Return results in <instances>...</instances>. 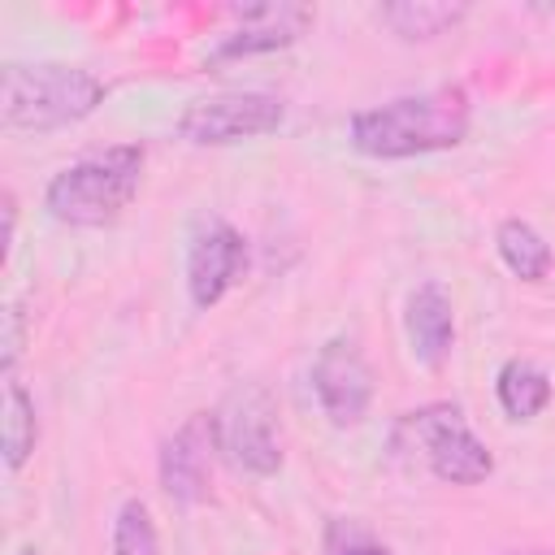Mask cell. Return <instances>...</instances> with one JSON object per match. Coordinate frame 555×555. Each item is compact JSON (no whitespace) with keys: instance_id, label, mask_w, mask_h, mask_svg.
<instances>
[{"instance_id":"cell-1","label":"cell","mask_w":555,"mask_h":555,"mask_svg":"<svg viewBox=\"0 0 555 555\" xmlns=\"http://www.w3.org/2000/svg\"><path fill=\"white\" fill-rule=\"evenodd\" d=\"M468 126H473V104L464 87H429L351 113L347 134L351 147L373 160H408V156L460 147L468 139Z\"/></svg>"},{"instance_id":"cell-12","label":"cell","mask_w":555,"mask_h":555,"mask_svg":"<svg viewBox=\"0 0 555 555\" xmlns=\"http://www.w3.org/2000/svg\"><path fill=\"white\" fill-rule=\"evenodd\" d=\"M377 17L390 26V35L408 43H429L455 30L468 17V4L464 0H399V4H382Z\"/></svg>"},{"instance_id":"cell-9","label":"cell","mask_w":555,"mask_h":555,"mask_svg":"<svg viewBox=\"0 0 555 555\" xmlns=\"http://www.w3.org/2000/svg\"><path fill=\"white\" fill-rule=\"evenodd\" d=\"M247 273V243L230 221H204L186 251V295L199 312L217 308Z\"/></svg>"},{"instance_id":"cell-19","label":"cell","mask_w":555,"mask_h":555,"mask_svg":"<svg viewBox=\"0 0 555 555\" xmlns=\"http://www.w3.org/2000/svg\"><path fill=\"white\" fill-rule=\"evenodd\" d=\"M0 212H4V256H9L13 251V238H17V195L13 191H4Z\"/></svg>"},{"instance_id":"cell-16","label":"cell","mask_w":555,"mask_h":555,"mask_svg":"<svg viewBox=\"0 0 555 555\" xmlns=\"http://www.w3.org/2000/svg\"><path fill=\"white\" fill-rule=\"evenodd\" d=\"M108 555H160V533L152 520V507L143 499H126L113 516Z\"/></svg>"},{"instance_id":"cell-8","label":"cell","mask_w":555,"mask_h":555,"mask_svg":"<svg viewBox=\"0 0 555 555\" xmlns=\"http://www.w3.org/2000/svg\"><path fill=\"white\" fill-rule=\"evenodd\" d=\"M212 451H221L217 447V412L186 416L160 442V490L182 507L204 503L208 486H212Z\"/></svg>"},{"instance_id":"cell-15","label":"cell","mask_w":555,"mask_h":555,"mask_svg":"<svg viewBox=\"0 0 555 555\" xmlns=\"http://www.w3.org/2000/svg\"><path fill=\"white\" fill-rule=\"evenodd\" d=\"M35 442H39L35 399L17 377H4V468L9 473L26 468V460L35 455Z\"/></svg>"},{"instance_id":"cell-17","label":"cell","mask_w":555,"mask_h":555,"mask_svg":"<svg viewBox=\"0 0 555 555\" xmlns=\"http://www.w3.org/2000/svg\"><path fill=\"white\" fill-rule=\"evenodd\" d=\"M26 330H30V317L22 304H9L4 308V338H0V373L13 377L17 373V360L26 351Z\"/></svg>"},{"instance_id":"cell-20","label":"cell","mask_w":555,"mask_h":555,"mask_svg":"<svg viewBox=\"0 0 555 555\" xmlns=\"http://www.w3.org/2000/svg\"><path fill=\"white\" fill-rule=\"evenodd\" d=\"M499 555H555V551H538L533 546V551H499Z\"/></svg>"},{"instance_id":"cell-4","label":"cell","mask_w":555,"mask_h":555,"mask_svg":"<svg viewBox=\"0 0 555 555\" xmlns=\"http://www.w3.org/2000/svg\"><path fill=\"white\" fill-rule=\"evenodd\" d=\"M390 451L395 460H421L425 473L447 486H481L494 473L490 447L468 429L455 403H425L416 412H403L390 434Z\"/></svg>"},{"instance_id":"cell-21","label":"cell","mask_w":555,"mask_h":555,"mask_svg":"<svg viewBox=\"0 0 555 555\" xmlns=\"http://www.w3.org/2000/svg\"><path fill=\"white\" fill-rule=\"evenodd\" d=\"M17 555H39V551H35V546H22V551H17Z\"/></svg>"},{"instance_id":"cell-7","label":"cell","mask_w":555,"mask_h":555,"mask_svg":"<svg viewBox=\"0 0 555 555\" xmlns=\"http://www.w3.org/2000/svg\"><path fill=\"white\" fill-rule=\"evenodd\" d=\"M312 395L334 429H356L373 403V369L351 338H330L312 360Z\"/></svg>"},{"instance_id":"cell-6","label":"cell","mask_w":555,"mask_h":555,"mask_svg":"<svg viewBox=\"0 0 555 555\" xmlns=\"http://www.w3.org/2000/svg\"><path fill=\"white\" fill-rule=\"evenodd\" d=\"M217 447L230 455L234 468L251 477H273L282 468V434L278 408L260 386H243L217 412Z\"/></svg>"},{"instance_id":"cell-13","label":"cell","mask_w":555,"mask_h":555,"mask_svg":"<svg viewBox=\"0 0 555 555\" xmlns=\"http://www.w3.org/2000/svg\"><path fill=\"white\" fill-rule=\"evenodd\" d=\"M555 386H551V373L538 369L533 360H507L494 377V399L503 408L507 421H533L546 412Z\"/></svg>"},{"instance_id":"cell-2","label":"cell","mask_w":555,"mask_h":555,"mask_svg":"<svg viewBox=\"0 0 555 555\" xmlns=\"http://www.w3.org/2000/svg\"><path fill=\"white\" fill-rule=\"evenodd\" d=\"M104 95H108V87L82 65L9 61L0 74V121L9 130L43 134V130H61V126L91 117L104 104Z\"/></svg>"},{"instance_id":"cell-10","label":"cell","mask_w":555,"mask_h":555,"mask_svg":"<svg viewBox=\"0 0 555 555\" xmlns=\"http://www.w3.org/2000/svg\"><path fill=\"white\" fill-rule=\"evenodd\" d=\"M234 17H238V26L212 48L208 61H238V56L282 52L312 26L308 4H247V9H234Z\"/></svg>"},{"instance_id":"cell-5","label":"cell","mask_w":555,"mask_h":555,"mask_svg":"<svg viewBox=\"0 0 555 555\" xmlns=\"http://www.w3.org/2000/svg\"><path fill=\"white\" fill-rule=\"evenodd\" d=\"M286 121V104L269 91H234L212 100H191L178 113V139L191 147H225L243 139L273 134Z\"/></svg>"},{"instance_id":"cell-11","label":"cell","mask_w":555,"mask_h":555,"mask_svg":"<svg viewBox=\"0 0 555 555\" xmlns=\"http://www.w3.org/2000/svg\"><path fill=\"white\" fill-rule=\"evenodd\" d=\"M403 330L412 343V356L425 369H442L455 343V308L451 295L438 282H421L403 304Z\"/></svg>"},{"instance_id":"cell-14","label":"cell","mask_w":555,"mask_h":555,"mask_svg":"<svg viewBox=\"0 0 555 555\" xmlns=\"http://www.w3.org/2000/svg\"><path fill=\"white\" fill-rule=\"evenodd\" d=\"M494 247H499V260L507 264V273H516L520 282H542V278L551 273V264H555L551 243H546L529 221H520V217L499 221Z\"/></svg>"},{"instance_id":"cell-18","label":"cell","mask_w":555,"mask_h":555,"mask_svg":"<svg viewBox=\"0 0 555 555\" xmlns=\"http://www.w3.org/2000/svg\"><path fill=\"white\" fill-rule=\"evenodd\" d=\"M330 555H395L390 546H382V542H369V538H356V533H330Z\"/></svg>"},{"instance_id":"cell-3","label":"cell","mask_w":555,"mask_h":555,"mask_svg":"<svg viewBox=\"0 0 555 555\" xmlns=\"http://www.w3.org/2000/svg\"><path fill=\"white\" fill-rule=\"evenodd\" d=\"M139 182H143V147L113 143L52 173V182L43 186V208L61 225H108L134 204Z\"/></svg>"}]
</instances>
